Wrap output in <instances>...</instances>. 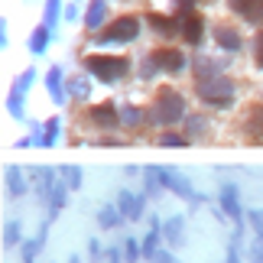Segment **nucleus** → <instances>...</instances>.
<instances>
[{"label": "nucleus", "instance_id": "7ed1b4c3", "mask_svg": "<svg viewBox=\"0 0 263 263\" xmlns=\"http://www.w3.org/2000/svg\"><path fill=\"white\" fill-rule=\"evenodd\" d=\"M85 68L98 78V82L110 85V82H120V78L127 75L130 62H127L124 55H88L85 59Z\"/></svg>", "mask_w": 263, "mask_h": 263}, {"label": "nucleus", "instance_id": "1a4fd4ad", "mask_svg": "<svg viewBox=\"0 0 263 263\" xmlns=\"http://www.w3.org/2000/svg\"><path fill=\"white\" fill-rule=\"evenodd\" d=\"M221 208H224V215H228V218H234L237 224L244 221V211H240L237 185H234V182H224V185H221Z\"/></svg>", "mask_w": 263, "mask_h": 263}, {"label": "nucleus", "instance_id": "6e6552de", "mask_svg": "<svg viewBox=\"0 0 263 263\" xmlns=\"http://www.w3.org/2000/svg\"><path fill=\"white\" fill-rule=\"evenodd\" d=\"M153 62L159 65V72H182V68H185V55H182L179 49H156Z\"/></svg>", "mask_w": 263, "mask_h": 263}, {"label": "nucleus", "instance_id": "c756f323", "mask_svg": "<svg viewBox=\"0 0 263 263\" xmlns=\"http://www.w3.org/2000/svg\"><path fill=\"white\" fill-rule=\"evenodd\" d=\"M7 110H10V114H13L16 120H23V95H20V91H13V95H10Z\"/></svg>", "mask_w": 263, "mask_h": 263}, {"label": "nucleus", "instance_id": "a878e982", "mask_svg": "<svg viewBox=\"0 0 263 263\" xmlns=\"http://www.w3.org/2000/svg\"><path fill=\"white\" fill-rule=\"evenodd\" d=\"M20 231H23V228H20V221H7V224H4V247H13V244L23 240V237H20Z\"/></svg>", "mask_w": 263, "mask_h": 263}, {"label": "nucleus", "instance_id": "5701e85b", "mask_svg": "<svg viewBox=\"0 0 263 263\" xmlns=\"http://www.w3.org/2000/svg\"><path fill=\"white\" fill-rule=\"evenodd\" d=\"M46 46H49V26H39L33 36H29V52H46Z\"/></svg>", "mask_w": 263, "mask_h": 263}, {"label": "nucleus", "instance_id": "a211bd4d", "mask_svg": "<svg viewBox=\"0 0 263 263\" xmlns=\"http://www.w3.org/2000/svg\"><path fill=\"white\" fill-rule=\"evenodd\" d=\"M120 221H124V215H120V208H114V205H104L98 211V224H101V231H114Z\"/></svg>", "mask_w": 263, "mask_h": 263}, {"label": "nucleus", "instance_id": "412c9836", "mask_svg": "<svg viewBox=\"0 0 263 263\" xmlns=\"http://www.w3.org/2000/svg\"><path fill=\"white\" fill-rule=\"evenodd\" d=\"M104 16H107V4H104V0H95V4L88 7V13H85V23L95 29V26L104 23Z\"/></svg>", "mask_w": 263, "mask_h": 263}, {"label": "nucleus", "instance_id": "c9c22d12", "mask_svg": "<svg viewBox=\"0 0 263 263\" xmlns=\"http://www.w3.org/2000/svg\"><path fill=\"white\" fill-rule=\"evenodd\" d=\"M33 78H36V72H33V68H29V72H23V75H20V82H16V88H13V91H20V95H26V88L33 85Z\"/></svg>", "mask_w": 263, "mask_h": 263}, {"label": "nucleus", "instance_id": "e433bc0d", "mask_svg": "<svg viewBox=\"0 0 263 263\" xmlns=\"http://www.w3.org/2000/svg\"><path fill=\"white\" fill-rule=\"evenodd\" d=\"M68 95H72V98H85V95H88V85H85V82H75V78H68Z\"/></svg>", "mask_w": 263, "mask_h": 263}, {"label": "nucleus", "instance_id": "0eeeda50", "mask_svg": "<svg viewBox=\"0 0 263 263\" xmlns=\"http://www.w3.org/2000/svg\"><path fill=\"white\" fill-rule=\"evenodd\" d=\"M228 4L237 16H244L247 23L263 26V0H228Z\"/></svg>", "mask_w": 263, "mask_h": 263}, {"label": "nucleus", "instance_id": "37998d69", "mask_svg": "<svg viewBox=\"0 0 263 263\" xmlns=\"http://www.w3.org/2000/svg\"><path fill=\"white\" fill-rule=\"evenodd\" d=\"M257 65L263 68V33L257 36Z\"/></svg>", "mask_w": 263, "mask_h": 263}, {"label": "nucleus", "instance_id": "bb28decb", "mask_svg": "<svg viewBox=\"0 0 263 263\" xmlns=\"http://www.w3.org/2000/svg\"><path fill=\"white\" fill-rule=\"evenodd\" d=\"M62 179H65V185L68 189H82V169H78V166H62Z\"/></svg>", "mask_w": 263, "mask_h": 263}, {"label": "nucleus", "instance_id": "79ce46f5", "mask_svg": "<svg viewBox=\"0 0 263 263\" xmlns=\"http://www.w3.org/2000/svg\"><path fill=\"white\" fill-rule=\"evenodd\" d=\"M176 7L182 10V13H192V7H195V0H176Z\"/></svg>", "mask_w": 263, "mask_h": 263}, {"label": "nucleus", "instance_id": "20e7f679", "mask_svg": "<svg viewBox=\"0 0 263 263\" xmlns=\"http://www.w3.org/2000/svg\"><path fill=\"white\" fill-rule=\"evenodd\" d=\"M156 176H159V182H163V189H169V192H176L179 198H185V201H192V205H201L205 201V195L201 192H195L189 185V179L179 173V169H166V166H156Z\"/></svg>", "mask_w": 263, "mask_h": 263}, {"label": "nucleus", "instance_id": "4468645a", "mask_svg": "<svg viewBox=\"0 0 263 263\" xmlns=\"http://www.w3.org/2000/svg\"><path fill=\"white\" fill-rule=\"evenodd\" d=\"M146 23L156 29L159 36H173V33H182V23L176 16H163V13H149L146 16Z\"/></svg>", "mask_w": 263, "mask_h": 263}, {"label": "nucleus", "instance_id": "f8f14e48", "mask_svg": "<svg viewBox=\"0 0 263 263\" xmlns=\"http://www.w3.org/2000/svg\"><path fill=\"white\" fill-rule=\"evenodd\" d=\"M163 237L169 240V247H182V240H185V218L173 215L169 221H163Z\"/></svg>", "mask_w": 263, "mask_h": 263}, {"label": "nucleus", "instance_id": "2eb2a0df", "mask_svg": "<svg viewBox=\"0 0 263 263\" xmlns=\"http://www.w3.org/2000/svg\"><path fill=\"white\" fill-rule=\"evenodd\" d=\"M215 43L221 49H228V52H237L240 49V33L234 26H215Z\"/></svg>", "mask_w": 263, "mask_h": 263}, {"label": "nucleus", "instance_id": "f3484780", "mask_svg": "<svg viewBox=\"0 0 263 263\" xmlns=\"http://www.w3.org/2000/svg\"><path fill=\"white\" fill-rule=\"evenodd\" d=\"M68 192H72V189H68L65 182H59V185H55L52 198H49V221H55L59 215H62V208H65V195H68Z\"/></svg>", "mask_w": 263, "mask_h": 263}, {"label": "nucleus", "instance_id": "9b49d317", "mask_svg": "<svg viewBox=\"0 0 263 263\" xmlns=\"http://www.w3.org/2000/svg\"><path fill=\"white\" fill-rule=\"evenodd\" d=\"M182 36H185V43L198 46L201 36H205V20H201L198 13H185L182 16Z\"/></svg>", "mask_w": 263, "mask_h": 263}, {"label": "nucleus", "instance_id": "473e14b6", "mask_svg": "<svg viewBox=\"0 0 263 263\" xmlns=\"http://www.w3.org/2000/svg\"><path fill=\"white\" fill-rule=\"evenodd\" d=\"M88 257H91V263L104 260V247H101V240H98V237H91V240H88Z\"/></svg>", "mask_w": 263, "mask_h": 263}, {"label": "nucleus", "instance_id": "f704fd0d", "mask_svg": "<svg viewBox=\"0 0 263 263\" xmlns=\"http://www.w3.org/2000/svg\"><path fill=\"white\" fill-rule=\"evenodd\" d=\"M55 20H59V0H49V10H46V23H43V26H49V29H52V26H55Z\"/></svg>", "mask_w": 263, "mask_h": 263}, {"label": "nucleus", "instance_id": "f257e3e1", "mask_svg": "<svg viewBox=\"0 0 263 263\" xmlns=\"http://www.w3.org/2000/svg\"><path fill=\"white\" fill-rule=\"evenodd\" d=\"M182 117H185V98H182L179 91H173V88H159V95L153 101V107H149L146 120L149 124H159V127H173Z\"/></svg>", "mask_w": 263, "mask_h": 263}, {"label": "nucleus", "instance_id": "6ab92c4d", "mask_svg": "<svg viewBox=\"0 0 263 263\" xmlns=\"http://www.w3.org/2000/svg\"><path fill=\"white\" fill-rule=\"evenodd\" d=\"M46 88H49V95H52L55 104H62V101H65V91H62V68H49Z\"/></svg>", "mask_w": 263, "mask_h": 263}, {"label": "nucleus", "instance_id": "ea45409f", "mask_svg": "<svg viewBox=\"0 0 263 263\" xmlns=\"http://www.w3.org/2000/svg\"><path fill=\"white\" fill-rule=\"evenodd\" d=\"M153 263H179V260H176L173 254H169V250H159V254H156V260H153Z\"/></svg>", "mask_w": 263, "mask_h": 263}, {"label": "nucleus", "instance_id": "9d476101", "mask_svg": "<svg viewBox=\"0 0 263 263\" xmlns=\"http://www.w3.org/2000/svg\"><path fill=\"white\" fill-rule=\"evenodd\" d=\"M91 120H95L98 127H104V130H114L120 124V110L110 104V101H107V104H95V107H91Z\"/></svg>", "mask_w": 263, "mask_h": 263}, {"label": "nucleus", "instance_id": "2f4dec72", "mask_svg": "<svg viewBox=\"0 0 263 263\" xmlns=\"http://www.w3.org/2000/svg\"><path fill=\"white\" fill-rule=\"evenodd\" d=\"M189 143V137H182V134H163L159 137V146H185Z\"/></svg>", "mask_w": 263, "mask_h": 263}, {"label": "nucleus", "instance_id": "72a5a7b5", "mask_svg": "<svg viewBox=\"0 0 263 263\" xmlns=\"http://www.w3.org/2000/svg\"><path fill=\"white\" fill-rule=\"evenodd\" d=\"M104 263H127V257H124L120 247H107L104 250Z\"/></svg>", "mask_w": 263, "mask_h": 263}, {"label": "nucleus", "instance_id": "f03ea898", "mask_svg": "<svg viewBox=\"0 0 263 263\" xmlns=\"http://www.w3.org/2000/svg\"><path fill=\"white\" fill-rule=\"evenodd\" d=\"M195 91H198V98L205 101L208 107H218V110H224L234 104V82L224 75H215V78H201V82H195Z\"/></svg>", "mask_w": 263, "mask_h": 263}, {"label": "nucleus", "instance_id": "39448f33", "mask_svg": "<svg viewBox=\"0 0 263 263\" xmlns=\"http://www.w3.org/2000/svg\"><path fill=\"white\" fill-rule=\"evenodd\" d=\"M140 36V20L137 16H120L107 29H101L98 43H134Z\"/></svg>", "mask_w": 263, "mask_h": 263}, {"label": "nucleus", "instance_id": "dca6fc26", "mask_svg": "<svg viewBox=\"0 0 263 263\" xmlns=\"http://www.w3.org/2000/svg\"><path fill=\"white\" fill-rule=\"evenodd\" d=\"M46 231H49V221H46L43 228H39V234H36L33 240H26V244H23V263H36L39 250L46 247Z\"/></svg>", "mask_w": 263, "mask_h": 263}, {"label": "nucleus", "instance_id": "393cba45", "mask_svg": "<svg viewBox=\"0 0 263 263\" xmlns=\"http://www.w3.org/2000/svg\"><path fill=\"white\" fill-rule=\"evenodd\" d=\"M205 127H208V120H205V117H198V114L185 117V130H189V140L201 137V134H205Z\"/></svg>", "mask_w": 263, "mask_h": 263}, {"label": "nucleus", "instance_id": "4be33fe9", "mask_svg": "<svg viewBox=\"0 0 263 263\" xmlns=\"http://www.w3.org/2000/svg\"><path fill=\"white\" fill-rule=\"evenodd\" d=\"M7 192H10V195H23V192H26L23 173H20L16 166H7Z\"/></svg>", "mask_w": 263, "mask_h": 263}, {"label": "nucleus", "instance_id": "4c0bfd02", "mask_svg": "<svg viewBox=\"0 0 263 263\" xmlns=\"http://www.w3.org/2000/svg\"><path fill=\"white\" fill-rule=\"evenodd\" d=\"M247 257H250V263H263V240H260V237L250 244V254H247Z\"/></svg>", "mask_w": 263, "mask_h": 263}, {"label": "nucleus", "instance_id": "423d86ee", "mask_svg": "<svg viewBox=\"0 0 263 263\" xmlns=\"http://www.w3.org/2000/svg\"><path fill=\"white\" fill-rule=\"evenodd\" d=\"M117 208H120V215H124L127 221H140V218H143V208H146V195H134V192L120 189Z\"/></svg>", "mask_w": 263, "mask_h": 263}, {"label": "nucleus", "instance_id": "ddd939ff", "mask_svg": "<svg viewBox=\"0 0 263 263\" xmlns=\"http://www.w3.org/2000/svg\"><path fill=\"white\" fill-rule=\"evenodd\" d=\"M159 237H163V224L153 218V231H149V234L140 240V247H143V260H146V263L156 260V254H159Z\"/></svg>", "mask_w": 263, "mask_h": 263}, {"label": "nucleus", "instance_id": "c03bdc74", "mask_svg": "<svg viewBox=\"0 0 263 263\" xmlns=\"http://www.w3.org/2000/svg\"><path fill=\"white\" fill-rule=\"evenodd\" d=\"M68 263H82V257H78V254H72V257H68Z\"/></svg>", "mask_w": 263, "mask_h": 263}, {"label": "nucleus", "instance_id": "cd10ccee", "mask_svg": "<svg viewBox=\"0 0 263 263\" xmlns=\"http://www.w3.org/2000/svg\"><path fill=\"white\" fill-rule=\"evenodd\" d=\"M124 257H127V263H137V260H143V247H140L134 237H127V240H124Z\"/></svg>", "mask_w": 263, "mask_h": 263}, {"label": "nucleus", "instance_id": "58836bf2", "mask_svg": "<svg viewBox=\"0 0 263 263\" xmlns=\"http://www.w3.org/2000/svg\"><path fill=\"white\" fill-rule=\"evenodd\" d=\"M159 72V65L153 62V55H149V62H143V65H140V75H143V78H153Z\"/></svg>", "mask_w": 263, "mask_h": 263}, {"label": "nucleus", "instance_id": "b1692460", "mask_svg": "<svg viewBox=\"0 0 263 263\" xmlns=\"http://www.w3.org/2000/svg\"><path fill=\"white\" fill-rule=\"evenodd\" d=\"M143 120H146V114H143V110H140V107H120V124H127V127H137V124H143Z\"/></svg>", "mask_w": 263, "mask_h": 263}, {"label": "nucleus", "instance_id": "c85d7f7f", "mask_svg": "<svg viewBox=\"0 0 263 263\" xmlns=\"http://www.w3.org/2000/svg\"><path fill=\"white\" fill-rule=\"evenodd\" d=\"M247 130H250V134H257V137H263V104L254 107V114L247 117Z\"/></svg>", "mask_w": 263, "mask_h": 263}, {"label": "nucleus", "instance_id": "a19ab883", "mask_svg": "<svg viewBox=\"0 0 263 263\" xmlns=\"http://www.w3.org/2000/svg\"><path fill=\"white\" fill-rule=\"evenodd\" d=\"M228 263H240V254H237V244L231 240V247H228Z\"/></svg>", "mask_w": 263, "mask_h": 263}, {"label": "nucleus", "instance_id": "aec40b11", "mask_svg": "<svg viewBox=\"0 0 263 263\" xmlns=\"http://www.w3.org/2000/svg\"><path fill=\"white\" fill-rule=\"evenodd\" d=\"M159 192H163V182H159V176H156V166H146V173H143V195L156 198Z\"/></svg>", "mask_w": 263, "mask_h": 263}, {"label": "nucleus", "instance_id": "7c9ffc66", "mask_svg": "<svg viewBox=\"0 0 263 263\" xmlns=\"http://www.w3.org/2000/svg\"><path fill=\"white\" fill-rule=\"evenodd\" d=\"M247 221H250V228H254V234L263 240V211H254V208H250V211H247Z\"/></svg>", "mask_w": 263, "mask_h": 263}]
</instances>
